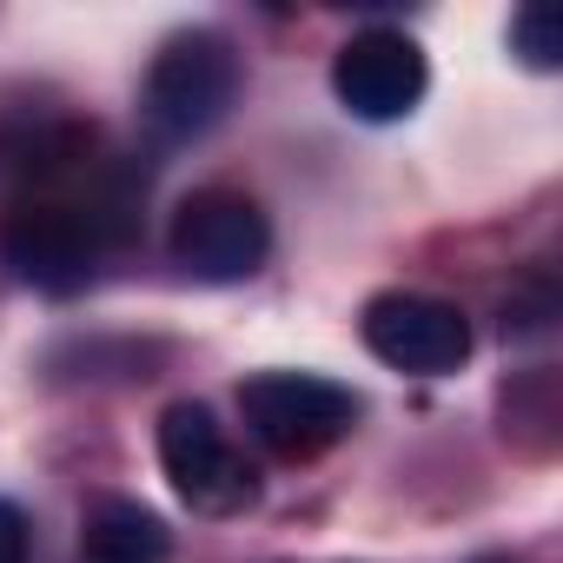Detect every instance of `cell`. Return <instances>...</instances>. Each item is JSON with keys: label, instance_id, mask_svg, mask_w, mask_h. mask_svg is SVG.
Masks as SVG:
<instances>
[{"label": "cell", "instance_id": "5b68a950", "mask_svg": "<svg viewBox=\"0 0 563 563\" xmlns=\"http://www.w3.org/2000/svg\"><path fill=\"white\" fill-rule=\"evenodd\" d=\"M424 47L411 41V34H398V27H365V34H352L345 47H339V60H332V93H339V107L352 113V120H365V126H391V120H405L418 100H424Z\"/></svg>", "mask_w": 563, "mask_h": 563}, {"label": "cell", "instance_id": "6da1fadb", "mask_svg": "<svg viewBox=\"0 0 563 563\" xmlns=\"http://www.w3.org/2000/svg\"><path fill=\"white\" fill-rule=\"evenodd\" d=\"M239 93V54L225 34H179L159 47V60L146 67V93H140V113L159 140H199L225 120Z\"/></svg>", "mask_w": 563, "mask_h": 563}, {"label": "cell", "instance_id": "ba28073f", "mask_svg": "<svg viewBox=\"0 0 563 563\" xmlns=\"http://www.w3.org/2000/svg\"><path fill=\"white\" fill-rule=\"evenodd\" d=\"M166 550H173L166 523L146 504H126V497H100L80 523V556L87 563H166Z\"/></svg>", "mask_w": 563, "mask_h": 563}, {"label": "cell", "instance_id": "9c48e42d", "mask_svg": "<svg viewBox=\"0 0 563 563\" xmlns=\"http://www.w3.org/2000/svg\"><path fill=\"white\" fill-rule=\"evenodd\" d=\"M510 54L537 74H550L563 60V34H556V14L550 8H517L510 14Z\"/></svg>", "mask_w": 563, "mask_h": 563}, {"label": "cell", "instance_id": "30bf717a", "mask_svg": "<svg viewBox=\"0 0 563 563\" xmlns=\"http://www.w3.org/2000/svg\"><path fill=\"white\" fill-rule=\"evenodd\" d=\"M0 563H27V517L0 497Z\"/></svg>", "mask_w": 563, "mask_h": 563}, {"label": "cell", "instance_id": "7a4b0ae2", "mask_svg": "<svg viewBox=\"0 0 563 563\" xmlns=\"http://www.w3.org/2000/svg\"><path fill=\"white\" fill-rule=\"evenodd\" d=\"M239 411L252 424V438L278 457H319L325 444H339L358 424V398L332 378L312 372H258L239 385Z\"/></svg>", "mask_w": 563, "mask_h": 563}, {"label": "cell", "instance_id": "8992f818", "mask_svg": "<svg viewBox=\"0 0 563 563\" xmlns=\"http://www.w3.org/2000/svg\"><path fill=\"white\" fill-rule=\"evenodd\" d=\"M159 464H166L173 490H179L192 510L225 517V510L252 504V471L239 464L225 424H219L206 405H173V411L159 418Z\"/></svg>", "mask_w": 563, "mask_h": 563}, {"label": "cell", "instance_id": "52a82bcc", "mask_svg": "<svg viewBox=\"0 0 563 563\" xmlns=\"http://www.w3.org/2000/svg\"><path fill=\"white\" fill-rule=\"evenodd\" d=\"M93 219H80L74 206H14L0 225V258L14 265V278H27L34 292H80L93 272Z\"/></svg>", "mask_w": 563, "mask_h": 563}, {"label": "cell", "instance_id": "277c9868", "mask_svg": "<svg viewBox=\"0 0 563 563\" xmlns=\"http://www.w3.org/2000/svg\"><path fill=\"white\" fill-rule=\"evenodd\" d=\"M265 212L245 199V192H192L179 212H173V258L206 278V286H232V278H252L265 265Z\"/></svg>", "mask_w": 563, "mask_h": 563}, {"label": "cell", "instance_id": "3957f363", "mask_svg": "<svg viewBox=\"0 0 563 563\" xmlns=\"http://www.w3.org/2000/svg\"><path fill=\"white\" fill-rule=\"evenodd\" d=\"M365 332V352L391 372H411V378H444L471 358V319L444 299H424V292H378L358 319Z\"/></svg>", "mask_w": 563, "mask_h": 563}]
</instances>
